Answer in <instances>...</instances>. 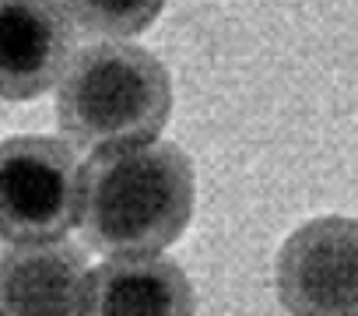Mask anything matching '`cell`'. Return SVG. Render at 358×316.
Returning <instances> with one entry per match:
<instances>
[{
	"mask_svg": "<svg viewBox=\"0 0 358 316\" xmlns=\"http://www.w3.org/2000/svg\"><path fill=\"white\" fill-rule=\"evenodd\" d=\"M194 218V166L176 144L102 148L81 169V232L95 253H158Z\"/></svg>",
	"mask_w": 358,
	"mask_h": 316,
	"instance_id": "obj_1",
	"label": "cell"
},
{
	"mask_svg": "<svg viewBox=\"0 0 358 316\" xmlns=\"http://www.w3.org/2000/svg\"><path fill=\"white\" fill-rule=\"evenodd\" d=\"M57 113L78 148L148 144L172 116V78L165 64L141 46H85L60 78Z\"/></svg>",
	"mask_w": 358,
	"mask_h": 316,
	"instance_id": "obj_2",
	"label": "cell"
},
{
	"mask_svg": "<svg viewBox=\"0 0 358 316\" xmlns=\"http://www.w3.org/2000/svg\"><path fill=\"white\" fill-rule=\"evenodd\" d=\"M81 225L78 155L53 137L0 141V243L64 239Z\"/></svg>",
	"mask_w": 358,
	"mask_h": 316,
	"instance_id": "obj_3",
	"label": "cell"
},
{
	"mask_svg": "<svg viewBox=\"0 0 358 316\" xmlns=\"http://www.w3.org/2000/svg\"><path fill=\"white\" fill-rule=\"evenodd\" d=\"M278 299L299 316H358V222L323 215L278 253Z\"/></svg>",
	"mask_w": 358,
	"mask_h": 316,
	"instance_id": "obj_4",
	"label": "cell"
},
{
	"mask_svg": "<svg viewBox=\"0 0 358 316\" xmlns=\"http://www.w3.org/2000/svg\"><path fill=\"white\" fill-rule=\"evenodd\" d=\"M74 29L57 0H0V99L25 102L60 81Z\"/></svg>",
	"mask_w": 358,
	"mask_h": 316,
	"instance_id": "obj_5",
	"label": "cell"
},
{
	"mask_svg": "<svg viewBox=\"0 0 358 316\" xmlns=\"http://www.w3.org/2000/svg\"><path fill=\"white\" fill-rule=\"evenodd\" d=\"M194 288L176 260L155 253H120L88 271L85 313L95 316H190Z\"/></svg>",
	"mask_w": 358,
	"mask_h": 316,
	"instance_id": "obj_6",
	"label": "cell"
},
{
	"mask_svg": "<svg viewBox=\"0 0 358 316\" xmlns=\"http://www.w3.org/2000/svg\"><path fill=\"white\" fill-rule=\"evenodd\" d=\"M88 267L64 243H29L0 257V313L8 316H67L85 313Z\"/></svg>",
	"mask_w": 358,
	"mask_h": 316,
	"instance_id": "obj_7",
	"label": "cell"
},
{
	"mask_svg": "<svg viewBox=\"0 0 358 316\" xmlns=\"http://www.w3.org/2000/svg\"><path fill=\"white\" fill-rule=\"evenodd\" d=\"M165 0H67L71 18L88 36H109L127 39L151 29V22L162 15Z\"/></svg>",
	"mask_w": 358,
	"mask_h": 316,
	"instance_id": "obj_8",
	"label": "cell"
}]
</instances>
